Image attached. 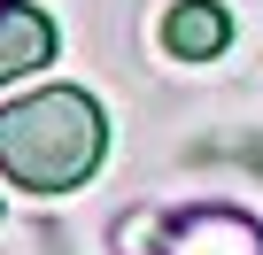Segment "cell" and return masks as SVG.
Wrapping results in <instances>:
<instances>
[{"label": "cell", "mask_w": 263, "mask_h": 255, "mask_svg": "<svg viewBox=\"0 0 263 255\" xmlns=\"http://www.w3.org/2000/svg\"><path fill=\"white\" fill-rule=\"evenodd\" d=\"M163 47L178 62H217L232 47V16L217 8V0H178V8L163 16Z\"/></svg>", "instance_id": "cell-4"}, {"label": "cell", "mask_w": 263, "mask_h": 255, "mask_svg": "<svg viewBox=\"0 0 263 255\" xmlns=\"http://www.w3.org/2000/svg\"><path fill=\"white\" fill-rule=\"evenodd\" d=\"M108 155V116L85 85H39L0 108V178L24 193H70Z\"/></svg>", "instance_id": "cell-1"}, {"label": "cell", "mask_w": 263, "mask_h": 255, "mask_svg": "<svg viewBox=\"0 0 263 255\" xmlns=\"http://www.w3.org/2000/svg\"><path fill=\"white\" fill-rule=\"evenodd\" d=\"M155 255H263V224L248 209H186Z\"/></svg>", "instance_id": "cell-2"}, {"label": "cell", "mask_w": 263, "mask_h": 255, "mask_svg": "<svg viewBox=\"0 0 263 255\" xmlns=\"http://www.w3.org/2000/svg\"><path fill=\"white\" fill-rule=\"evenodd\" d=\"M39 62H54V24L31 8V0H0V85L31 77Z\"/></svg>", "instance_id": "cell-3"}]
</instances>
